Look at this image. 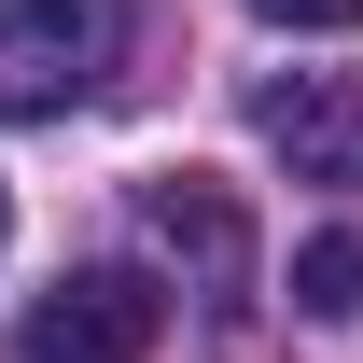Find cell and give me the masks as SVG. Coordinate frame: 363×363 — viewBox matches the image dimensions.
Returning a JSON list of instances; mask_svg holds the SVG:
<instances>
[{
    "label": "cell",
    "mask_w": 363,
    "mask_h": 363,
    "mask_svg": "<svg viewBox=\"0 0 363 363\" xmlns=\"http://www.w3.org/2000/svg\"><path fill=\"white\" fill-rule=\"evenodd\" d=\"M0 238H14V196H0Z\"/></svg>",
    "instance_id": "52a82bcc"
},
{
    "label": "cell",
    "mask_w": 363,
    "mask_h": 363,
    "mask_svg": "<svg viewBox=\"0 0 363 363\" xmlns=\"http://www.w3.org/2000/svg\"><path fill=\"white\" fill-rule=\"evenodd\" d=\"M112 43H126V0H0V112L43 126V112L98 98Z\"/></svg>",
    "instance_id": "6da1fadb"
},
{
    "label": "cell",
    "mask_w": 363,
    "mask_h": 363,
    "mask_svg": "<svg viewBox=\"0 0 363 363\" xmlns=\"http://www.w3.org/2000/svg\"><path fill=\"white\" fill-rule=\"evenodd\" d=\"M140 210H154V238H168V252H196V294H210V321H238V308H252V210H238L224 182L168 168Z\"/></svg>",
    "instance_id": "277c9868"
},
{
    "label": "cell",
    "mask_w": 363,
    "mask_h": 363,
    "mask_svg": "<svg viewBox=\"0 0 363 363\" xmlns=\"http://www.w3.org/2000/svg\"><path fill=\"white\" fill-rule=\"evenodd\" d=\"M154 335H168V294L140 266H84V279H56L28 308L14 363H154Z\"/></svg>",
    "instance_id": "7a4b0ae2"
},
{
    "label": "cell",
    "mask_w": 363,
    "mask_h": 363,
    "mask_svg": "<svg viewBox=\"0 0 363 363\" xmlns=\"http://www.w3.org/2000/svg\"><path fill=\"white\" fill-rule=\"evenodd\" d=\"M252 126L294 182H363V70H294L252 98Z\"/></svg>",
    "instance_id": "3957f363"
},
{
    "label": "cell",
    "mask_w": 363,
    "mask_h": 363,
    "mask_svg": "<svg viewBox=\"0 0 363 363\" xmlns=\"http://www.w3.org/2000/svg\"><path fill=\"white\" fill-rule=\"evenodd\" d=\"M252 14H279V28H363V0H252Z\"/></svg>",
    "instance_id": "8992f818"
},
{
    "label": "cell",
    "mask_w": 363,
    "mask_h": 363,
    "mask_svg": "<svg viewBox=\"0 0 363 363\" xmlns=\"http://www.w3.org/2000/svg\"><path fill=\"white\" fill-rule=\"evenodd\" d=\"M294 308H308V321H350L363 308V224H335V238L294 252Z\"/></svg>",
    "instance_id": "5b68a950"
}]
</instances>
